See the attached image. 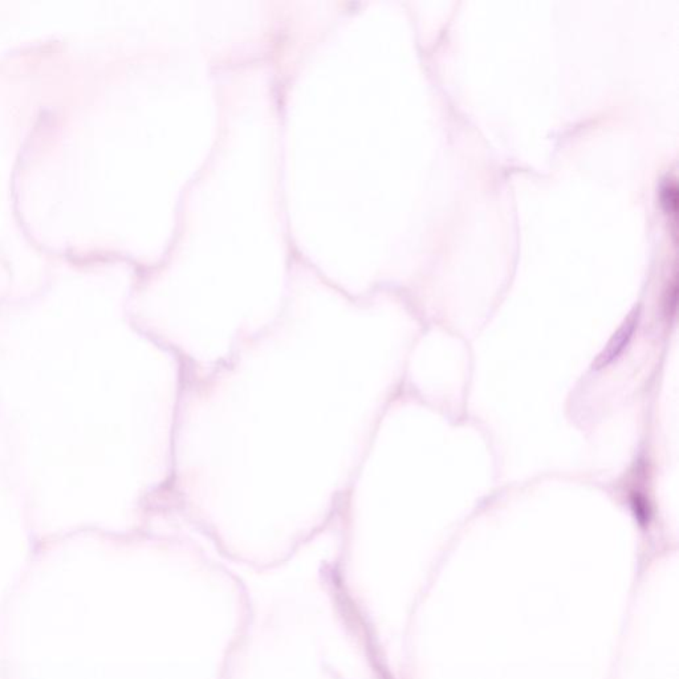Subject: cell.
Returning a JSON list of instances; mask_svg holds the SVG:
<instances>
[{
    "mask_svg": "<svg viewBox=\"0 0 679 679\" xmlns=\"http://www.w3.org/2000/svg\"><path fill=\"white\" fill-rule=\"evenodd\" d=\"M640 313L637 310L629 313V316L623 320L621 326L614 332L609 340V343L604 348V350L593 362V368L602 369L610 365L616 358L620 357L625 348L629 345L630 340L633 338L634 332L638 326Z\"/></svg>",
    "mask_w": 679,
    "mask_h": 679,
    "instance_id": "obj_1",
    "label": "cell"
},
{
    "mask_svg": "<svg viewBox=\"0 0 679 679\" xmlns=\"http://www.w3.org/2000/svg\"><path fill=\"white\" fill-rule=\"evenodd\" d=\"M661 203L665 208L668 214L674 215L677 219V210H678V193H677V186L673 182H666L661 189Z\"/></svg>",
    "mask_w": 679,
    "mask_h": 679,
    "instance_id": "obj_2",
    "label": "cell"
},
{
    "mask_svg": "<svg viewBox=\"0 0 679 679\" xmlns=\"http://www.w3.org/2000/svg\"><path fill=\"white\" fill-rule=\"evenodd\" d=\"M632 508H633L635 518L638 519L640 523H646L650 519V505L647 503L646 497L641 495L640 493H633L632 495Z\"/></svg>",
    "mask_w": 679,
    "mask_h": 679,
    "instance_id": "obj_3",
    "label": "cell"
}]
</instances>
